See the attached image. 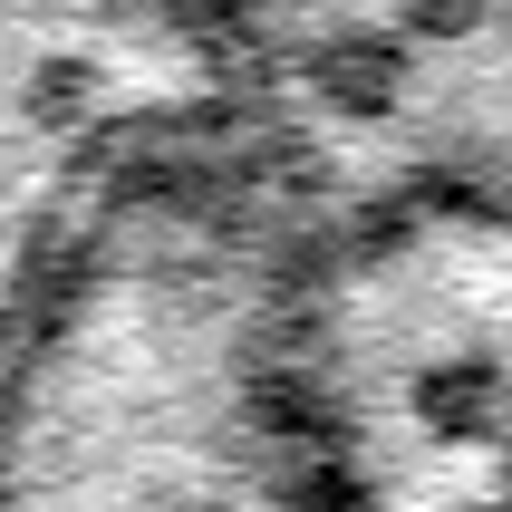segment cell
<instances>
[{
    "label": "cell",
    "instance_id": "1",
    "mask_svg": "<svg viewBox=\"0 0 512 512\" xmlns=\"http://www.w3.org/2000/svg\"><path fill=\"white\" fill-rule=\"evenodd\" d=\"M290 213L252 165L116 174L10 252V512H310L281 397Z\"/></svg>",
    "mask_w": 512,
    "mask_h": 512
},
{
    "label": "cell",
    "instance_id": "2",
    "mask_svg": "<svg viewBox=\"0 0 512 512\" xmlns=\"http://www.w3.org/2000/svg\"><path fill=\"white\" fill-rule=\"evenodd\" d=\"M281 397L310 512H512V203L300 232Z\"/></svg>",
    "mask_w": 512,
    "mask_h": 512
},
{
    "label": "cell",
    "instance_id": "3",
    "mask_svg": "<svg viewBox=\"0 0 512 512\" xmlns=\"http://www.w3.org/2000/svg\"><path fill=\"white\" fill-rule=\"evenodd\" d=\"M232 78L300 232L512 203V0H242Z\"/></svg>",
    "mask_w": 512,
    "mask_h": 512
}]
</instances>
